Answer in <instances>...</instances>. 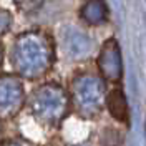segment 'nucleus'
Returning a JSON list of instances; mask_svg holds the SVG:
<instances>
[{
	"label": "nucleus",
	"mask_w": 146,
	"mask_h": 146,
	"mask_svg": "<svg viewBox=\"0 0 146 146\" xmlns=\"http://www.w3.org/2000/svg\"><path fill=\"white\" fill-rule=\"evenodd\" d=\"M98 72L100 76L105 82L118 83L123 76V58H121V50L115 38H108L100 48L98 53Z\"/></svg>",
	"instance_id": "nucleus-5"
},
{
	"label": "nucleus",
	"mask_w": 146,
	"mask_h": 146,
	"mask_svg": "<svg viewBox=\"0 0 146 146\" xmlns=\"http://www.w3.org/2000/svg\"><path fill=\"white\" fill-rule=\"evenodd\" d=\"M76 146H91V145H88V143H82V145H76Z\"/></svg>",
	"instance_id": "nucleus-13"
},
{
	"label": "nucleus",
	"mask_w": 146,
	"mask_h": 146,
	"mask_svg": "<svg viewBox=\"0 0 146 146\" xmlns=\"http://www.w3.org/2000/svg\"><path fill=\"white\" fill-rule=\"evenodd\" d=\"M13 2H15V5L18 9L22 12H25V13L35 12L43 5V0H13Z\"/></svg>",
	"instance_id": "nucleus-9"
},
{
	"label": "nucleus",
	"mask_w": 146,
	"mask_h": 146,
	"mask_svg": "<svg viewBox=\"0 0 146 146\" xmlns=\"http://www.w3.org/2000/svg\"><path fill=\"white\" fill-rule=\"evenodd\" d=\"M70 106L82 118H96L105 108L106 98V82L100 75L82 73L76 75L70 83Z\"/></svg>",
	"instance_id": "nucleus-3"
},
{
	"label": "nucleus",
	"mask_w": 146,
	"mask_h": 146,
	"mask_svg": "<svg viewBox=\"0 0 146 146\" xmlns=\"http://www.w3.org/2000/svg\"><path fill=\"white\" fill-rule=\"evenodd\" d=\"M63 48L72 60H83L91 53V40L78 30H68L63 38Z\"/></svg>",
	"instance_id": "nucleus-6"
},
{
	"label": "nucleus",
	"mask_w": 146,
	"mask_h": 146,
	"mask_svg": "<svg viewBox=\"0 0 146 146\" xmlns=\"http://www.w3.org/2000/svg\"><path fill=\"white\" fill-rule=\"evenodd\" d=\"M82 18L90 25H101L108 18V10L103 0H88L82 7Z\"/></svg>",
	"instance_id": "nucleus-8"
},
{
	"label": "nucleus",
	"mask_w": 146,
	"mask_h": 146,
	"mask_svg": "<svg viewBox=\"0 0 146 146\" xmlns=\"http://www.w3.org/2000/svg\"><path fill=\"white\" fill-rule=\"evenodd\" d=\"M55 48L52 38L43 32H25L18 35L10 50V63L17 76L25 80L43 78L52 70Z\"/></svg>",
	"instance_id": "nucleus-1"
},
{
	"label": "nucleus",
	"mask_w": 146,
	"mask_h": 146,
	"mask_svg": "<svg viewBox=\"0 0 146 146\" xmlns=\"http://www.w3.org/2000/svg\"><path fill=\"white\" fill-rule=\"evenodd\" d=\"M0 131H2V126H0Z\"/></svg>",
	"instance_id": "nucleus-14"
},
{
	"label": "nucleus",
	"mask_w": 146,
	"mask_h": 146,
	"mask_svg": "<svg viewBox=\"0 0 146 146\" xmlns=\"http://www.w3.org/2000/svg\"><path fill=\"white\" fill-rule=\"evenodd\" d=\"M32 116L43 126H58L70 113V96L62 85L46 82L30 93L25 101Z\"/></svg>",
	"instance_id": "nucleus-2"
},
{
	"label": "nucleus",
	"mask_w": 146,
	"mask_h": 146,
	"mask_svg": "<svg viewBox=\"0 0 146 146\" xmlns=\"http://www.w3.org/2000/svg\"><path fill=\"white\" fill-rule=\"evenodd\" d=\"M2 146H36V145L32 143V141H28V139H25V138H12V139L3 141Z\"/></svg>",
	"instance_id": "nucleus-11"
},
{
	"label": "nucleus",
	"mask_w": 146,
	"mask_h": 146,
	"mask_svg": "<svg viewBox=\"0 0 146 146\" xmlns=\"http://www.w3.org/2000/svg\"><path fill=\"white\" fill-rule=\"evenodd\" d=\"M27 95L23 83L17 75H0V121L15 118L25 106Z\"/></svg>",
	"instance_id": "nucleus-4"
},
{
	"label": "nucleus",
	"mask_w": 146,
	"mask_h": 146,
	"mask_svg": "<svg viewBox=\"0 0 146 146\" xmlns=\"http://www.w3.org/2000/svg\"><path fill=\"white\" fill-rule=\"evenodd\" d=\"M105 106L108 108L110 115L119 123H126L128 121V105L125 93L119 88H115L111 91H106V98H105Z\"/></svg>",
	"instance_id": "nucleus-7"
},
{
	"label": "nucleus",
	"mask_w": 146,
	"mask_h": 146,
	"mask_svg": "<svg viewBox=\"0 0 146 146\" xmlns=\"http://www.w3.org/2000/svg\"><path fill=\"white\" fill-rule=\"evenodd\" d=\"M10 27H12V15H10V12L0 9V36L5 35L10 30Z\"/></svg>",
	"instance_id": "nucleus-10"
},
{
	"label": "nucleus",
	"mask_w": 146,
	"mask_h": 146,
	"mask_svg": "<svg viewBox=\"0 0 146 146\" xmlns=\"http://www.w3.org/2000/svg\"><path fill=\"white\" fill-rule=\"evenodd\" d=\"M2 63H3V46L0 45V66H2Z\"/></svg>",
	"instance_id": "nucleus-12"
}]
</instances>
